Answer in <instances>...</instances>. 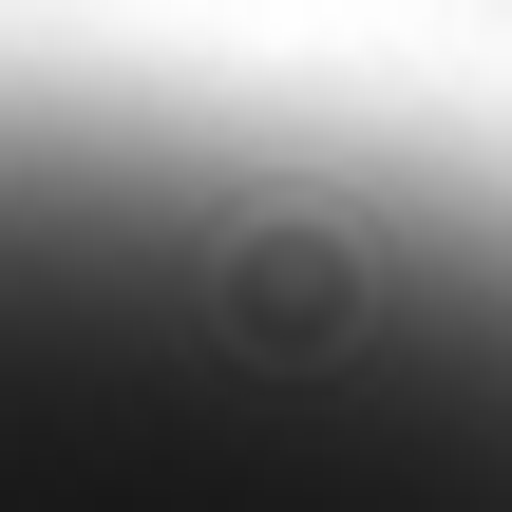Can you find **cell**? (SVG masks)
Listing matches in <instances>:
<instances>
[{"label":"cell","instance_id":"1","mask_svg":"<svg viewBox=\"0 0 512 512\" xmlns=\"http://www.w3.org/2000/svg\"><path fill=\"white\" fill-rule=\"evenodd\" d=\"M0 512H512V190L0 114Z\"/></svg>","mask_w":512,"mask_h":512}]
</instances>
